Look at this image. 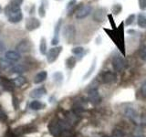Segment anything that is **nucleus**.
<instances>
[{
    "mask_svg": "<svg viewBox=\"0 0 146 137\" xmlns=\"http://www.w3.org/2000/svg\"><path fill=\"white\" fill-rule=\"evenodd\" d=\"M5 14L7 17V19L10 23L16 24L22 20L23 15L20 8V5L17 3L15 0L10 2L5 8Z\"/></svg>",
    "mask_w": 146,
    "mask_h": 137,
    "instance_id": "obj_1",
    "label": "nucleus"
},
{
    "mask_svg": "<svg viewBox=\"0 0 146 137\" xmlns=\"http://www.w3.org/2000/svg\"><path fill=\"white\" fill-rule=\"evenodd\" d=\"M107 16H108V9L106 7H100L94 10V12L92 14V19L95 22L102 23L106 19Z\"/></svg>",
    "mask_w": 146,
    "mask_h": 137,
    "instance_id": "obj_2",
    "label": "nucleus"
},
{
    "mask_svg": "<svg viewBox=\"0 0 146 137\" xmlns=\"http://www.w3.org/2000/svg\"><path fill=\"white\" fill-rule=\"evenodd\" d=\"M111 65H112V68L114 70L117 72H120L125 68L126 61L122 56H121V55H116V56L113 57V59H112Z\"/></svg>",
    "mask_w": 146,
    "mask_h": 137,
    "instance_id": "obj_3",
    "label": "nucleus"
},
{
    "mask_svg": "<svg viewBox=\"0 0 146 137\" xmlns=\"http://www.w3.org/2000/svg\"><path fill=\"white\" fill-rule=\"evenodd\" d=\"M63 36L68 43H71L75 39L76 29L73 25H67L63 29Z\"/></svg>",
    "mask_w": 146,
    "mask_h": 137,
    "instance_id": "obj_4",
    "label": "nucleus"
},
{
    "mask_svg": "<svg viewBox=\"0 0 146 137\" xmlns=\"http://www.w3.org/2000/svg\"><path fill=\"white\" fill-rule=\"evenodd\" d=\"M92 11V7L90 5H82V6L78 9L76 14V18L77 19H83V18L87 17Z\"/></svg>",
    "mask_w": 146,
    "mask_h": 137,
    "instance_id": "obj_5",
    "label": "nucleus"
},
{
    "mask_svg": "<svg viewBox=\"0 0 146 137\" xmlns=\"http://www.w3.org/2000/svg\"><path fill=\"white\" fill-rule=\"evenodd\" d=\"M100 80L105 84H112L117 81V75L112 71H104L100 75Z\"/></svg>",
    "mask_w": 146,
    "mask_h": 137,
    "instance_id": "obj_6",
    "label": "nucleus"
},
{
    "mask_svg": "<svg viewBox=\"0 0 146 137\" xmlns=\"http://www.w3.org/2000/svg\"><path fill=\"white\" fill-rule=\"evenodd\" d=\"M62 47H54L49 49L47 54V61L48 63H53L57 61L58 55L62 51Z\"/></svg>",
    "mask_w": 146,
    "mask_h": 137,
    "instance_id": "obj_7",
    "label": "nucleus"
},
{
    "mask_svg": "<svg viewBox=\"0 0 146 137\" xmlns=\"http://www.w3.org/2000/svg\"><path fill=\"white\" fill-rule=\"evenodd\" d=\"M40 25H41L40 21L34 17H30L29 18H27L26 20V29L29 31H33L36 29H38Z\"/></svg>",
    "mask_w": 146,
    "mask_h": 137,
    "instance_id": "obj_8",
    "label": "nucleus"
},
{
    "mask_svg": "<svg viewBox=\"0 0 146 137\" xmlns=\"http://www.w3.org/2000/svg\"><path fill=\"white\" fill-rule=\"evenodd\" d=\"M16 49H17V51L21 52V53L29 52L31 50V43H30V41L27 39L21 40L20 42L17 44Z\"/></svg>",
    "mask_w": 146,
    "mask_h": 137,
    "instance_id": "obj_9",
    "label": "nucleus"
},
{
    "mask_svg": "<svg viewBox=\"0 0 146 137\" xmlns=\"http://www.w3.org/2000/svg\"><path fill=\"white\" fill-rule=\"evenodd\" d=\"M89 100L90 103H92L93 105H96L100 103V96L99 93V90L97 88L91 89L89 91Z\"/></svg>",
    "mask_w": 146,
    "mask_h": 137,
    "instance_id": "obj_10",
    "label": "nucleus"
},
{
    "mask_svg": "<svg viewBox=\"0 0 146 137\" xmlns=\"http://www.w3.org/2000/svg\"><path fill=\"white\" fill-rule=\"evenodd\" d=\"M49 131L51 134L55 137H59L62 135V130L60 128L58 122H51L49 124Z\"/></svg>",
    "mask_w": 146,
    "mask_h": 137,
    "instance_id": "obj_11",
    "label": "nucleus"
},
{
    "mask_svg": "<svg viewBox=\"0 0 146 137\" xmlns=\"http://www.w3.org/2000/svg\"><path fill=\"white\" fill-rule=\"evenodd\" d=\"M5 57L7 59V61H11V62H17L21 59V55L18 51L16 50H8L5 54Z\"/></svg>",
    "mask_w": 146,
    "mask_h": 137,
    "instance_id": "obj_12",
    "label": "nucleus"
},
{
    "mask_svg": "<svg viewBox=\"0 0 146 137\" xmlns=\"http://www.w3.org/2000/svg\"><path fill=\"white\" fill-rule=\"evenodd\" d=\"M62 25V18H59L58 21L57 22L56 26H55V29H54V37L51 40V45L52 46H56L59 42L58 39V34H59V30H60V27Z\"/></svg>",
    "mask_w": 146,
    "mask_h": 137,
    "instance_id": "obj_13",
    "label": "nucleus"
},
{
    "mask_svg": "<svg viewBox=\"0 0 146 137\" xmlns=\"http://www.w3.org/2000/svg\"><path fill=\"white\" fill-rule=\"evenodd\" d=\"M0 83H1L4 90H6L7 91H13L15 89V84L13 83V81L9 80L5 77H2L0 79Z\"/></svg>",
    "mask_w": 146,
    "mask_h": 137,
    "instance_id": "obj_14",
    "label": "nucleus"
},
{
    "mask_svg": "<svg viewBox=\"0 0 146 137\" xmlns=\"http://www.w3.org/2000/svg\"><path fill=\"white\" fill-rule=\"evenodd\" d=\"M124 114H125V116L127 118H129L130 120L133 121V122H135L137 120V118H138V113H137V112L135 111V110L133 108H131V107L126 108Z\"/></svg>",
    "mask_w": 146,
    "mask_h": 137,
    "instance_id": "obj_15",
    "label": "nucleus"
},
{
    "mask_svg": "<svg viewBox=\"0 0 146 137\" xmlns=\"http://www.w3.org/2000/svg\"><path fill=\"white\" fill-rule=\"evenodd\" d=\"M27 70V67L22 64H17L15 66H12L10 68L11 73H17V74H21L23 72H26Z\"/></svg>",
    "mask_w": 146,
    "mask_h": 137,
    "instance_id": "obj_16",
    "label": "nucleus"
},
{
    "mask_svg": "<svg viewBox=\"0 0 146 137\" xmlns=\"http://www.w3.org/2000/svg\"><path fill=\"white\" fill-rule=\"evenodd\" d=\"M47 92V90H46L45 88H43V87H40V88H38V89H36L34 90L33 91L31 92L30 96L32 98H36V99H38V98H41L42 96Z\"/></svg>",
    "mask_w": 146,
    "mask_h": 137,
    "instance_id": "obj_17",
    "label": "nucleus"
},
{
    "mask_svg": "<svg viewBox=\"0 0 146 137\" xmlns=\"http://www.w3.org/2000/svg\"><path fill=\"white\" fill-rule=\"evenodd\" d=\"M47 77H48V73H47V71L43 70V71L38 72V74L36 75V77H35V80H34L35 83H36V84H39V83H41V82H43L46 79H47Z\"/></svg>",
    "mask_w": 146,
    "mask_h": 137,
    "instance_id": "obj_18",
    "label": "nucleus"
},
{
    "mask_svg": "<svg viewBox=\"0 0 146 137\" xmlns=\"http://www.w3.org/2000/svg\"><path fill=\"white\" fill-rule=\"evenodd\" d=\"M137 25L141 29H146V17L143 13H140L137 16Z\"/></svg>",
    "mask_w": 146,
    "mask_h": 137,
    "instance_id": "obj_19",
    "label": "nucleus"
},
{
    "mask_svg": "<svg viewBox=\"0 0 146 137\" xmlns=\"http://www.w3.org/2000/svg\"><path fill=\"white\" fill-rule=\"evenodd\" d=\"M76 63H77L76 58L71 56V57L67 59V61H66V67L68 68V70H72V68L76 66Z\"/></svg>",
    "mask_w": 146,
    "mask_h": 137,
    "instance_id": "obj_20",
    "label": "nucleus"
},
{
    "mask_svg": "<svg viewBox=\"0 0 146 137\" xmlns=\"http://www.w3.org/2000/svg\"><path fill=\"white\" fill-rule=\"evenodd\" d=\"M43 103L40 102V100H33L29 104V108L31 110H34V111H36V110H40L43 108Z\"/></svg>",
    "mask_w": 146,
    "mask_h": 137,
    "instance_id": "obj_21",
    "label": "nucleus"
},
{
    "mask_svg": "<svg viewBox=\"0 0 146 137\" xmlns=\"http://www.w3.org/2000/svg\"><path fill=\"white\" fill-rule=\"evenodd\" d=\"M47 40L45 38H41L40 39V45H39V51L42 55H46L47 53Z\"/></svg>",
    "mask_w": 146,
    "mask_h": 137,
    "instance_id": "obj_22",
    "label": "nucleus"
},
{
    "mask_svg": "<svg viewBox=\"0 0 146 137\" xmlns=\"http://www.w3.org/2000/svg\"><path fill=\"white\" fill-rule=\"evenodd\" d=\"M52 77H53V80L56 82L57 84H61L62 83L64 77H63V74L61 72H59V71L55 72Z\"/></svg>",
    "mask_w": 146,
    "mask_h": 137,
    "instance_id": "obj_23",
    "label": "nucleus"
},
{
    "mask_svg": "<svg viewBox=\"0 0 146 137\" xmlns=\"http://www.w3.org/2000/svg\"><path fill=\"white\" fill-rule=\"evenodd\" d=\"M135 20H136V15H135V14H131V15L128 16L127 18L125 19V21H124V25L127 26V27H129V26H131V25L133 24Z\"/></svg>",
    "mask_w": 146,
    "mask_h": 137,
    "instance_id": "obj_24",
    "label": "nucleus"
},
{
    "mask_svg": "<svg viewBox=\"0 0 146 137\" xmlns=\"http://www.w3.org/2000/svg\"><path fill=\"white\" fill-rule=\"evenodd\" d=\"M111 10H112V15L113 16H118L122 11V6L121 4H115L113 5L112 7H111Z\"/></svg>",
    "mask_w": 146,
    "mask_h": 137,
    "instance_id": "obj_25",
    "label": "nucleus"
},
{
    "mask_svg": "<svg viewBox=\"0 0 146 137\" xmlns=\"http://www.w3.org/2000/svg\"><path fill=\"white\" fill-rule=\"evenodd\" d=\"M14 82L17 86H22L24 85L25 83H27V80L25 77H22V76H18L17 77L16 79H14Z\"/></svg>",
    "mask_w": 146,
    "mask_h": 137,
    "instance_id": "obj_26",
    "label": "nucleus"
},
{
    "mask_svg": "<svg viewBox=\"0 0 146 137\" xmlns=\"http://www.w3.org/2000/svg\"><path fill=\"white\" fill-rule=\"evenodd\" d=\"M95 68H96V59H93V62L91 63V66H90V70H88V72H87V73H86V75L84 76V80L88 79V78H89L91 74H92V72L94 71Z\"/></svg>",
    "mask_w": 146,
    "mask_h": 137,
    "instance_id": "obj_27",
    "label": "nucleus"
},
{
    "mask_svg": "<svg viewBox=\"0 0 146 137\" xmlns=\"http://www.w3.org/2000/svg\"><path fill=\"white\" fill-rule=\"evenodd\" d=\"M72 53L76 56H82L84 54V49L82 47H75L72 49Z\"/></svg>",
    "mask_w": 146,
    "mask_h": 137,
    "instance_id": "obj_28",
    "label": "nucleus"
},
{
    "mask_svg": "<svg viewBox=\"0 0 146 137\" xmlns=\"http://www.w3.org/2000/svg\"><path fill=\"white\" fill-rule=\"evenodd\" d=\"M139 56L141 59L143 61H146V45L141 46L140 50H139Z\"/></svg>",
    "mask_w": 146,
    "mask_h": 137,
    "instance_id": "obj_29",
    "label": "nucleus"
},
{
    "mask_svg": "<svg viewBox=\"0 0 146 137\" xmlns=\"http://www.w3.org/2000/svg\"><path fill=\"white\" fill-rule=\"evenodd\" d=\"M0 65L2 68H9L12 67V62L7 61V59H0Z\"/></svg>",
    "mask_w": 146,
    "mask_h": 137,
    "instance_id": "obj_30",
    "label": "nucleus"
},
{
    "mask_svg": "<svg viewBox=\"0 0 146 137\" xmlns=\"http://www.w3.org/2000/svg\"><path fill=\"white\" fill-rule=\"evenodd\" d=\"M38 16L40 17H42V18L45 17V16H46V8H45V7L43 6L42 4L40 5L38 9Z\"/></svg>",
    "mask_w": 146,
    "mask_h": 137,
    "instance_id": "obj_31",
    "label": "nucleus"
},
{
    "mask_svg": "<svg viewBox=\"0 0 146 137\" xmlns=\"http://www.w3.org/2000/svg\"><path fill=\"white\" fill-rule=\"evenodd\" d=\"M107 17H108L110 23H111V26L112 27V29H116L117 27H116V25H115V22H114V20H113V15H112V14H108Z\"/></svg>",
    "mask_w": 146,
    "mask_h": 137,
    "instance_id": "obj_32",
    "label": "nucleus"
},
{
    "mask_svg": "<svg viewBox=\"0 0 146 137\" xmlns=\"http://www.w3.org/2000/svg\"><path fill=\"white\" fill-rule=\"evenodd\" d=\"M139 7L141 11H144L146 9V0H138Z\"/></svg>",
    "mask_w": 146,
    "mask_h": 137,
    "instance_id": "obj_33",
    "label": "nucleus"
},
{
    "mask_svg": "<svg viewBox=\"0 0 146 137\" xmlns=\"http://www.w3.org/2000/svg\"><path fill=\"white\" fill-rule=\"evenodd\" d=\"M76 5H77L76 0H70V1L68 2V5H67V10H70V8H72L73 7H75Z\"/></svg>",
    "mask_w": 146,
    "mask_h": 137,
    "instance_id": "obj_34",
    "label": "nucleus"
},
{
    "mask_svg": "<svg viewBox=\"0 0 146 137\" xmlns=\"http://www.w3.org/2000/svg\"><path fill=\"white\" fill-rule=\"evenodd\" d=\"M7 119V113L3 111L2 108H0V121H6Z\"/></svg>",
    "mask_w": 146,
    "mask_h": 137,
    "instance_id": "obj_35",
    "label": "nucleus"
},
{
    "mask_svg": "<svg viewBox=\"0 0 146 137\" xmlns=\"http://www.w3.org/2000/svg\"><path fill=\"white\" fill-rule=\"evenodd\" d=\"M141 92H143V94L146 97V80L143 82V85H141Z\"/></svg>",
    "mask_w": 146,
    "mask_h": 137,
    "instance_id": "obj_36",
    "label": "nucleus"
},
{
    "mask_svg": "<svg viewBox=\"0 0 146 137\" xmlns=\"http://www.w3.org/2000/svg\"><path fill=\"white\" fill-rule=\"evenodd\" d=\"M5 49H6V47H5V45L3 42H1V40H0V53H2L5 51Z\"/></svg>",
    "mask_w": 146,
    "mask_h": 137,
    "instance_id": "obj_37",
    "label": "nucleus"
},
{
    "mask_svg": "<svg viewBox=\"0 0 146 137\" xmlns=\"http://www.w3.org/2000/svg\"><path fill=\"white\" fill-rule=\"evenodd\" d=\"M42 5L44 7H47L48 6V0H42Z\"/></svg>",
    "mask_w": 146,
    "mask_h": 137,
    "instance_id": "obj_38",
    "label": "nucleus"
},
{
    "mask_svg": "<svg viewBox=\"0 0 146 137\" xmlns=\"http://www.w3.org/2000/svg\"><path fill=\"white\" fill-rule=\"evenodd\" d=\"M34 9H35V6H32V9H30V11H29L30 15H31V14H33V13H34Z\"/></svg>",
    "mask_w": 146,
    "mask_h": 137,
    "instance_id": "obj_39",
    "label": "nucleus"
},
{
    "mask_svg": "<svg viewBox=\"0 0 146 137\" xmlns=\"http://www.w3.org/2000/svg\"><path fill=\"white\" fill-rule=\"evenodd\" d=\"M15 1L17 2V3H18V4H19V5H21L23 2H24V0H15Z\"/></svg>",
    "mask_w": 146,
    "mask_h": 137,
    "instance_id": "obj_40",
    "label": "nucleus"
},
{
    "mask_svg": "<svg viewBox=\"0 0 146 137\" xmlns=\"http://www.w3.org/2000/svg\"><path fill=\"white\" fill-rule=\"evenodd\" d=\"M133 137H145V135H143V134H139V135H135Z\"/></svg>",
    "mask_w": 146,
    "mask_h": 137,
    "instance_id": "obj_41",
    "label": "nucleus"
},
{
    "mask_svg": "<svg viewBox=\"0 0 146 137\" xmlns=\"http://www.w3.org/2000/svg\"><path fill=\"white\" fill-rule=\"evenodd\" d=\"M0 12H2V7H1V6H0Z\"/></svg>",
    "mask_w": 146,
    "mask_h": 137,
    "instance_id": "obj_42",
    "label": "nucleus"
},
{
    "mask_svg": "<svg viewBox=\"0 0 146 137\" xmlns=\"http://www.w3.org/2000/svg\"><path fill=\"white\" fill-rule=\"evenodd\" d=\"M56 1H61V0H56Z\"/></svg>",
    "mask_w": 146,
    "mask_h": 137,
    "instance_id": "obj_43",
    "label": "nucleus"
}]
</instances>
